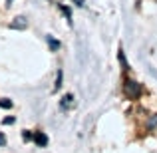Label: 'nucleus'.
I'll return each mask as SVG.
<instances>
[{
  "mask_svg": "<svg viewBox=\"0 0 157 153\" xmlns=\"http://www.w3.org/2000/svg\"><path fill=\"white\" fill-rule=\"evenodd\" d=\"M12 28H18V30H24V28L28 26V22H26V18H22V16H20V18H14V22L10 24Z\"/></svg>",
  "mask_w": 157,
  "mask_h": 153,
  "instance_id": "nucleus-3",
  "label": "nucleus"
},
{
  "mask_svg": "<svg viewBox=\"0 0 157 153\" xmlns=\"http://www.w3.org/2000/svg\"><path fill=\"white\" fill-rule=\"evenodd\" d=\"M74 2H76L78 6H82V4H84V0H74Z\"/></svg>",
  "mask_w": 157,
  "mask_h": 153,
  "instance_id": "nucleus-11",
  "label": "nucleus"
},
{
  "mask_svg": "<svg viewBox=\"0 0 157 153\" xmlns=\"http://www.w3.org/2000/svg\"><path fill=\"white\" fill-rule=\"evenodd\" d=\"M0 107H4V109H10V107H12V101H10V100H0Z\"/></svg>",
  "mask_w": 157,
  "mask_h": 153,
  "instance_id": "nucleus-6",
  "label": "nucleus"
},
{
  "mask_svg": "<svg viewBox=\"0 0 157 153\" xmlns=\"http://www.w3.org/2000/svg\"><path fill=\"white\" fill-rule=\"evenodd\" d=\"M0 145H6V135L0 133Z\"/></svg>",
  "mask_w": 157,
  "mask_h": 153,
  "instance_id": "nucleus-9",
  "label": "nucleus"
},
{
  "mask_svg": "<svg viewBox=\"0 0 157 153\" xmlns=\"http://www.w3.org/2000/svg\"><path fill=\"white\" fill-rule=\"evenodd\" d=\"M123 92H125V96L129 98V100H135V98H137L139 94H141V86H139L137 82H133V80H125Z\"/></svg>",
  "mask_w": 157,
  "mask_h": 153,
  "instance_id": "nucleus-1",
  "label": "nucleus"
},
{
  "mask_svg": "<svg viewBox=\"0 0 157 153\" xmlns=\"http://www.w3.org/2000/svg\"><path fill=\"white\" fill-rule=\"evenodd\" d=\"M10 123H14V117H6L4 119V125H10Z\"/></svg>",
  "mask_w": 157,
  "mask_h": 153,
  "instance_id": "nucleus-10",
  "label": "nucleus"
},
{
  "mask_svg": "<svg viewBox=\"0 0 157 153\" xmlns=\"http://www.w3.org/2000/svg\"><path fill=\"white\" fill-rule=\"evenodd\" d=\"M149 127H151V129H155V127H157V115H155V117H153V119H151V123H149Z\"/></svg>",
  "mask_w": 157,
  "mask_h": 153,
  "instance_id": "nucleus-8",
  "label": "nucleus"
},
{
  "mask_svg": "<svg viewBox=\"0 0 157 153\" xmlns=\"http://www.w3.org/2000/svg\"><path fill=\"white\" fill-rule=\"evenodd\" d=\"M72 100H74V96H72V94H68V96L64 98V101H62V105H66V103H72Z\"/></svg>",
  "mask_w": 157,
  "mask_h": 153,
  "instance_id": "nucleus-7",
  "label": "nucleus"
},
{
  "mask_svg": "<svg viewBox=\"0 0 157 153\" xmlns=\"http://www.w3.org/2000/svg\"><path fill=\"white\" fill-rule=\"evenodd\" d=\"M34 143L38 147H46L48 145V137L42 133V131H36V133H34Z\"/></svg>",
  "mask_w": 157,
  "mask_h": 153,
  "instance_id": "nucleus-2",
  "label": "nucleus"
},
{
  "mask_svg": "<svg viewBox=\"0 0 157 153\" xmlns=\"http://www.w3.org/2000/svg\"><path fill=\"white\" fill-rule=\"evenodd\" d=\"M62 88V70L58 72V76H56V84H54V90H60Z\"/></svg>",
  "mask_w": 157,
  "mask_h": 153,
  "instance_id": "nucleus-5",
  "label": "nucleus"
},
{
  "mask_svg": "<svg viewBox=\"0 0 157 153\" xmlns=\"http://www.w3.org/2000/svg\"><path fill=\"white\" fill-rule=\"evenodd\" d=\"M48 44H50L52 50H58V48H60V42H58L56 38H52V36H48Z\"/></svg>",
  "mask_w": 157,
  "mask_h": 153,
  "instance_id": "nucleus-4",
  "label": "nucleus"
}]
</instances>
